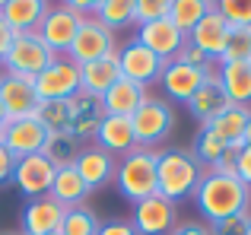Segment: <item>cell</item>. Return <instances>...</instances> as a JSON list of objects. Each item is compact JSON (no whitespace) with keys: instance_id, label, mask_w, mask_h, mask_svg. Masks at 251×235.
Returning a JSON list of instances; mask_svg holds the SVG:
<instances>
[{"instance_id":"6da1fadb","label":"cell","mask_w":251,"mask_h":235,"mask_svg":"<svg viewBox=\"0 0 251 235\" xmlns=\"http://www.w3.org/2000/svg\"><path fill=\"white\" fill-rule=\"evenodd\" d=\"M191 200L203 216V223H216V219L251 210V188L235 172H210L207 168Z\"/></svg>"},{"instance_id":"7a4b0ae2","label":"cell","mask_w":251,"mask_h":235,"mask_svg":"<svg viewBox=\"0 0 251 235\" xmlns=\"http://www.w3.org/2000/svg\"><path fill=\"white\" fill-rule=\"evenodd\" d=\"M203 172L207 168L197 162V156L191 153V146H162L156 149V194L181 204L197 191Z\"/></svg>"},{"instance_id":"3957f363","label":"cell","mask_w":251,"mask_h":235,"mask_svg":"<svg viewBox=\"0 0 251 235\" xmlns=\"http://www.w3.org/2000/svg\"><path fill=\"white\" fill-rule=\"evenodd\" d=\"M111 185L118 188L124 200L137 204L143 197H153L156 194V149H130L127 156L118 159V168H115V181Z\"/></svg>"},{"instance_id":"277c9868","label":"cell","mask_w":251,"mask_h":235,"mask_svg":"<svg viewBox=\"0 0 251 235\" xmlns=\"http://www.w3.org/2000/svg\"><path fill=\"white\" fill-rule=\"evenodd\" d=\"M130 127H134L137 146L159 149L169 140V134L175 130V108L162 95H147L143 105L130 115Z\"/></svg>"},{"instance_id":"5b68a950","label":"cell","mask_w":251,"mask_h":235,"mask_svg":"<svg viewBox=\"0 0 251 235\" xmlns=\"http://www.w3.org/2000/svg\"><path fill=\"white\" fill-rule=\"evenodd\" d=\"M118 51V32H111L108 25H102L96 16H83L80 29L74 35V45L64 57H70L74 64H92L99 57H108Z\"/></svg>"},{"instance_id":"8992f818","label":"cell","mask_w":251,"mask_h":235,"mask_svg":"<svg viewBox=\"0 0 251 235\" xmlns=\"http://www.w3.org/2000/svg\"><path fill=\"white\" fill-rule=\"evenodd\" d=\"M83 23V13L74 10V3H57V6H48L42 25L35 29V35L42 38V45L51 51V54L64 57L74 45V35Z\"/></svg>"},{"instance_id":"52a82bcc","label":"cell","mask_w":251,"mask_h":235,"mask_svg":"<svg viewBox=\"0 0 251 235\" xmlns=\"http://www.w3.org/2000/svg\"><path fill=\"white\" fill-rule=\"evenodd\" d=\"M115 57H118V67H121L124 80L137 83V86H143V89L159 83V73H162V67H166V61L156 57L153 51H150L147 45H140L137 38H127L124 45H118Z\"/></svg>"},{"instance_id":"ba28073f","label":"cell","mask_w":251,"mask_h":235,"mask_svg":"<svg viewBox=\"0 0 251 235\" xmlns=\"http://www.w3.org/2000/svg\"><path fill=\"white\" fill-rule=\"evenodd\" d=\"M32 83L42 102H67L80 93V64L70 57H54Z\"/></svg>"},{"instance_id":"9c48e42d","label":"cell","mask_w":251,"mask_h":235,"mask_svg":"<svg viewBox=\"0 0 251 235\" xmlns=\"http://www.w3.org/2000/svg\"><path fill=\"white\" fill-rule=\"evenodd\" d=\"M54 57L57 54H51V51L42 45V38L32 32V35H16V38H13V45H10V51H6V57H3L0 67H3V73L35 80V76L42 73Z\"/></svg>"},{"instance_id":"30bf717a","label":"cell","mask_w":251,"mask_h":235,"mask_svg":"<svg viewBox=\"0 0 251 235\" xmlns=\"http://www.w3.org/2000/svg\"><path fill=\"white\" fill-rule=\"evenodd\" d=\"M130 226L137 229V235H169L178 226V210L172 200L153 194V197H143L134 204Z\"/></svg>"},{"instance_id":"8fae6325","label":"cell","mask_w":251,"mask_h":235,"mask_svg":"<svg viewBox=\"0 0 251 235\" xmlns=\"http://www.w3.org/2000/svg\"><path fill=\"white\" fill-rule=\"evenodd\" d=\"M213 73V70H201V67H188V64L181 61H166V67H162L159 73V86H162V99L169 102H181V105H188L191 95L197 93V89L203 86V80Z\"/></svg>"},{"instance_id":"7c38bea8","label":"cell","mask_w":251,"mask_h":235,"mask_svg":"<svg viewBox=\"0 0 251 235\" xmlns=\"http://www.w3.org/2000/svg\"><path fill=\"white\" fill-rule=\"evenodd\" d=\"M0 105L10 121L16 118H35L38 108H42V99L35 93V83L29 76H13L3 73V83H0Z\"/></svg>"},{"instance_id":"4fadbf2b","label":"cell","mask_w":251,"mask_h":235,"mask_svg":"<svg viewBox=\"0 0 251 235\" xmlns=\"http://www.w3.org/2000/svg\"><path fill=\"white\" fill-rule=\"evenodd\" d=\"M137 42L147 45L150 51H153L156 57H162V61H175L178 51L184 48V42H188V35H184L181 29H178L175 23L166 16V19H156V23H147V25H137Z\"/></svg>"},{"instance_id":"5bb4252c","label":"cell","mask_w":251,"mask_h":235,"mask_svg":"<svg viewBox=\"0 0 251 235\" xmlns=\"http://www.w3.org/2000/svg\"><path fill=\"white\" fill-rule=\"evenodd\" d=\"M45 140H48V130L38 124V118H16V121H6L3 134H0V143H3L16 159L42 153Z\"/></svg>"},{"instance_id":"9a60e30c","label":"cell","mask_w":251,"mask_h":235,"mask_svg":"<svg viewBox=\"0 0 251 235\" xmlns=\"http://www.w3.org/2000/svg\"><path fill=\"white\" fill-rule=\"evenodd\" d=\"M54 172H57V168L51 165L42 153H35V156H25V159L16 162V172H13V181H10V185H16L19 191H23L25 200L45 197V194L51 191Z\"/></svg>"},{"instance_id":"2e32d148","label":"cell","mask_w":251,"mask_h":235,"mask_svg":"<svg viewBox=\"0 0 251 235\" xmlns=\"http://www.w3.org/2000/svg\"><path fill=\"white\" fill-rule=\"evenodd\" d=\"M239 149L242 146H226L210 127H197L194 143H191V153H194L197 162H201L203 168H210V172H235Z\"/></svg>"},{"instance_id":"e0dca14e","label":"cell","mask_w":251,"mask_h":235,"mask_svg":"<svg viewBox=\"0 0 251 235\" xmlns=\"http://www.w3.org/2000/svg\"><path fill=\"white\" fill-rule=\"evenodd\" d=\"M74 168H76V175L86 181L89 191H99V188H108L111 181H115L118 159L111 153H105L102 146H96V143H86L83 153L76 156Z\"/></svg>"},{"instance_id":"ac0fdd59","label":"cell","mask_w":251,"mask_h":235,"mask_svg":"<svg viewBox=\"0 0 251 235\" xmlns=\"http://www.w3.org/2000/svg\"><path fill=\"white\" fill-rule=\"evenodd\" d=\"M67 102H70V134L86 146V143L96 140L99 124H102V118H105L102 99L80 89V93H76L74 99H67Z\"/></svg>"},{"instance_id":"d6986e66","label":"cell","mask_w":251,"mask_h":235,"mask_svg":"<svg viewBox=\"0 0 251 235\" xmlns=\"http://www.w3.org/2000/svg\"><path fill=\"white\" fill-rule=\"evenodd\" d=\"M64 207L54 197H32L23 207V235H57L64 223Z\"/></svg>"},{"instance_id":"ffe728a7","label":"cell","mask_w":251,"mask_h":235,"mask_svg":"<svg viewBox=\"0 0 251 235\" xmlns=\"http://www.w3.org/2000/svg\"><path fill=\"white\" fill-rule=\"evenodd\" d=\"M226 35H229V23L220 16V10H216V3H213V10L188 32V42L194 45V48H201L203 54L216 64L220 54H223V48H226Z\"/></svg>"},{"instance_id":"44dd1931","label":"cell","mask_w":251,"mask_h":235,"mask_svg":"<svg viewBox=\"0 0 251 235\" xmlns=\"http://www.w3.org/2000/svg\"><path fill=\"white\" fill-rule=\"evenodd\" d=\"M48 6L51 3H45V0H3L0 3V16L13 29V35H32L42 25Z\"/></svg>"},{"instance_id":"7402d4cb","label":"cell","mask_w":251,"mask_h":235,"mask_svg":"<svg viewBox=\"0 0 251 235\" xmlns=\"http://www.w3.org/2000/svg\"><path fill=\"white\" fill-rule=\"evenodd\" d=\"M229 105H232V102L226 99V93H223L220 80H216V70H213V73H210L207 80H203V86L197 89L194 95H191V102H188L184 108H188L191 118H194V121L203 127V124H210L220 112H226Z\"/></svg>"},{"instance_id":"603a6c76","label":"cell","mask_w":251,"mask_h":235,"mask_svg":"<svg viewBox=\"0 0 251 235\" xmlns=\"http://www.w3.org/2000/svg\"><path fill=\"white\" fill-rule=\"evenodd\" d=\"M96 146H102L105 153H111L115 159L127 156L130 149H137V137L134 127H130V118H115V115H105L102 124H99V134H96Z\"/></svg>"},{"instance_id":"cb8c5ba5","label":"cell","mask_w":251,"mask_h":235,"mask_svg":"<svg viewBox=\"0 0 251 235\" xmlns=\"http://www.w3.org/2000/svg\"><path fill=\"white\" fill-rule=\"evenodd\" d=\"M216 80L232 105L251 108V61H232V64H216Z\"/></svg>"},{"instance_id":"d4e9b609","label":"cell","mask_w":251,"mask_h":235,"mask_svg":"<svg viewBox=\"0 0 251 235\" xmlns=\"http://www.w3.org/2000/svg\"><path fill=\"white\" fill-rule=\"evenodd\" d=\"M118 80H121V67H118L115 54L99 57V61H92V64H80V89L83 93H92V95L102 99Z\"/></svg>"},{"instance_id":"484cf974","label":"cell","mask_w":251,"mask_h":235,"mask_svg":"<svg viewBox=\"0 0 251 235\" xmlns=\"http://www.w3.org/2000/svg\"><path fill=\"white\" fill-rule=\"evenodd\" d=\"M147 95H150V89H143V86H137V83H130V80H124V76H121V80H118L115 86L102 95V108H105V115L130 118L137 108L143 105Z\"/></svg>"},{"instance_id":"4316f807","label":"cell","mask_w":251,"mask_h":235,"mask_svg":"<svg viewBox=\"0 0 251 235\" xmlns=\"http://www.w3.org/2000/svg\"><path fill=\"white\" fill-rule=\"evenodd\" d=\"M89 194L92 191L86 188V181L80 178V175H76V168L67 165V168H57V172H54V181H51L48 197H54L64 210H74V207H86Z\"/></svg>"},{"instance_id":"83f0119b","label":"cell","mask_w":251,"mask_h":235,"mask_svg":"<svg viewBox=\"0 0 251 235\" xmlns=\"http://www.w3.org/2000/svg\"><path fill=\"white\" fill-rule=\"evenodd\" d=\"M248 115H251V108H245V105H229L226 112H220L210 124H203V127H210L226 146H242V134H245Z\"/></svg>"},{"instance_id":"f1b7e54d","label":"cell","mask_w":251,"mask_h":235,"mask_svg":"<svg viewBox=\"0 0 251 235\" xmlns=\"http://www.w3.org/2000/svg\"><path fill=\"white\" fill-rule=\"evenodd\" d=\"M80 153H83V143L76 140L74 134H48V140H45V146H42V156L54 168L74 165Z\"/></svg>"},{"instance_id":"f546056e","label":"cell","mask_w":251,"mask_h":235,"mask_svg":"<svg viewBox=\"0 0 251 235\" xmlns=\"http://www.w3.org/2000/svg\"><path fill=\"white\" fill-rule=\"evenodd\" d=\"M92 16L102 25H108L111 32H121L134 25V0H96Z\"/></svg>"},{"instance_id":"4dcf8cb0","label":"cell","mask_w":251,"mask_h":235,"mask_svg":"<svg viewBox=\"0 0 251 235\" xmlns=\"http://www.w3.org/2000/svg\"><path fill=\"white\" fill-rule=\"evenodd\" d=\"M210 10H213V3H210V0H172L169 19L184 32V35H188V32L194 29V25L201 23Z\"/></svg>"},{"instance_id":"1f68e13d","label":"cell","mask_w":251,"mask_h":235,"mask_svg":"<svg viewBox=\"0 0 251 235\" xmlns=\"http://www.w3.org/2000/svg\"><path fill=\"white\" fill-rule=\"evenodd\" d=\"M99 226H102V219L92 207H74L64 213L61 235H99Z\"/></svg>"},{"instance_id":"d6a6232c","label":"cell","mask_w":251,"mask_h":235,"mask_svg":"<svg viewBox=\"0 0 251 235\" xmlns=\"http://www.w3.org/2000/svg\"><path fill=\"white\" fill-rule=\"evenodd\" d=\"M35 118L48 134H70V102H42Z\"/></svg>"},{"instance_id":"836d02e7","label":"cell","mask_w":251,"mask_h":235,"mask_svg":"<svg viewBox=\"0 0 251 235\" xmlns=\"http://www.w3.org/2000/svg\"><path fill=\"white\" fill-rule=\"evenodd\" d=\"M232 61H251V29H232L229 25L226 48H223L216 64H232Z\"/></svg>"},{"instance_id":"e575fe53","label":"cell","mask_w":251,"mask_h":235,"mask_svg":"<svg viewBox=\"0 0 251 235\" xmlns=\"http://www.w3.org/2000/svg\"><path fill=\"white\" fill-rule=\"evenodd\" d=\"M216 10L232 29H251V0H220Z\"/></svg>"},{"instance_id":"d590c367","label":"cell","mask_w":251,"mask_h":235,"mask_svg":"<svg viewBox=\"0 0 251 235\" xmlns=\"http://www.w3.org/2000/svg\"><path fill=\"white\" fill-rule=\"evenodd\" d=\"M169 10H172V0H134V25L166 19Z\"/></svg>"},{"instance_id":"8d00e7d4","label":"cell","mask_w":251,"mask_h":235,"mask_svg":"<svg viewBox=\"0 0 251 235\" xmlns=\"http://www.w3.org/2000/svg\"><path fill=\"white\" fill-rule=\"evenodd\" d=\"M248 223H251V210L226 216V219H216V223H207V226H210V235H245Z\"/></svg>"},{"instance_id":"74e56055","label":"cell","mask_w":251,"mask_h":235,"mask_svg":"<svg viewBox=\"0 0 251 235\" xmlns=\"http://www.w3.org/2000/svg\"><path fill=\"white\" fill-rule=\"evenodd\" d=\"M175 61H181V64H188V67H201V70H213V61H210L207 54H203L201 48H194L191 42H184V48L178 51V57Z\"/></svg>"},{"instance_id":"f35d334b","label":"cell","mask_w":251,"mask_h":235,"mask_svg":"<svg viewBox=\"0 0 251 235\" xmlns=\"http://www.w3.org/2000/svg\"><path fill=\"white\" fill-rule=\"evenodd\" d=\"M16 156L10 153V149L3 146V143H0V185H10L13 181V172H16Z\"/></svg>"},{"instance_id":"ab89813d","label":"cell","mask_w":251,"mask_h":235,"mask_svg":"<svg viewBox=\"0 0 251 235\" xmlns=\"http://www.w3.org/2000/svg\"><path fill=\"white\" fill-rule=\"evenodd\" d=\"M99 235H137V229L130 226V219H105L99 226Z\"/></svg>"},{"instance_id":"60d3db41","label":"cell","mask_w":251,"mask_h":235,"mask_svg":"<svg viewBox=\"0 0 251 235\" xmlns=\"http://www.w3.org/2000/svg\"><path fill=\"white\" fill-rule=\"evenodd\" d=\"M169 235H210V226L201 223V219H184V223H178Z\"/></svg>"},{"instance_id":"b9f144b4","label":"cell","mask_w":251,"mask_h":235,"mask_svg":"<svg viewBox=\"0 0 251 235\" xmlns=\"http://www.w3.org/2000/svg\"><path fill=\"white\" fill-rule=\"evenodd\" d=\"M235 175L251 188V146H242L239 149V159H235Z\"/></svg>"},{"instance_id":"7bdbcfd3","label":"cell","mask_w":251,"mask_h":235,"mask_svg":"<svg viewBox=\"0 0 251 235\" xmlns=\"http://www.w3.org/2000/svg\"><path fill=\"white\" fill-rule=\"evenodd\" d=\"M13 29L3 23V16H0V64H3V57H6V51H10V45H13Z\"/></svg>"},{"instance_id":"ee69618b","label":"cell","mask_w":251,"mask_h":235,"mask_svg":"<svg viewBox=\"0 0 251 235\" xmlns=\"http://www.w3.org/2000/svg\"><path fill=\"white\" fill-rule=\"evenodd\" d=\"M242 146H251V115H248V124H245V134H242Z\"/></svg>"},{"instance_id":"f6af8a7d","label":"cell","mask_w":251,"mask_h":235,"mask_svg":"<svg viewBox=\"0 0 251 235\" xmlns=\"http://www.w3.org/2000/svg\"><path fill=\"white\" fill-rule=\"evenodd\" d=\"M6 121H10V118H6V112H3V105H0V134H3V127H6Z\"/></svg>"},{"instance_id":"bcb514c9","label":"cell","mask_w":251,"mask_h":235,"mask_svg":"<svg viewBox=\"0 0 251 235\" xmlns=\"http://www.w3.org/2000/svg\"><path fill=\"white\" fill-rule=\"evenodd\" d=\"M0 235H23V232H0Z\"/></svg>"},{"instance_id":"7dc6e473","label":"cell","mask_w":251,"mask_h":235,"mask_svg":"<svg viewBox=\"0 0 251 235\" xmlns=\"http://www.w3.org/2000/svg\"><path fill=\"white\" fill-rule=\"evenodd\" d=\"M0 83H3V67H0Z\"/></svg>"},{"instance_id":"c3c4849f","label":"cell","mask_w":251,"mask_h":235,"mask_svg":"<svg viewBox=\"0 0 251 235\" xmlns=\"http://www.w3.org/2000/svg\"><path fill=\"white\" fill-rule=\"evenodd\" d=\"M245 235H251V223H248V232H245Z\"/></svg>"},{"instance_id":"681fc988","label":"cell","mask_w":251,"mask_h":235,"mask_svg":"<svg viewBox=\"0 0 251 235\" xmlns=\"http://www.w3.org/2000/svg\"><path fill=\"white\" fill-rule=\"evenodd\" d=\"M57 235H61V232H57Z\"/></svg>"}]
</instances>
